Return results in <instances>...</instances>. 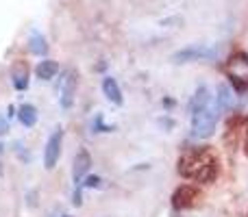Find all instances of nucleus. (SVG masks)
Masks as SVG:
<instances>
[{
    "instance_id": "20",
    "label": "nucleus",
    "mask_w": 248,
    "mask_h": 217,
    "mask_svg": "<svg viewBox=\"0 0 248 217\" xmlns=\"http://www.w3.org/2000/svg\"><path fill=\"white\" fill-rule=\"evenodd\" d=\"M7 130H9V122H7V117H2V115H0V135H4Z\"/></svg>"
},
{
    "instance_id": "8",
    "label": "nucleus",
    "mask_w": 248,
    "mask_h": 217,
    "mask_svg": "<svg viewBox=\"0 0 248 217\" xmlns=\"http://www.w3.org/2000/svg\"><path fill=\"white\" fill-rule=\"evenodd\" d=\"M92 170V157L85 148H81L74 157V165H72V176H74V185L81 187V180L87 176V172Z\"/></svg>"
},
{
    "instance_id": "12",
    "label": "nucleus",
    "mask_w": 248,
    "mask_h": 217,
    "mask_svg": "<svg viewBox=\"0 0 248 217\" xmlns=\"http://www.w3.org/2000/svg\"><path fill=\"white\" fill-rule=\"evenodd\" d=\"M17 117H20L22 126L33 128L35 124H37V109H35L33 104H22V107L17 109Z\"/></svg>"
},
{
    "instance_id": "13",
    "label": "nucleus",
    "mask_w": 248,
    "mask_h": 217,
    "mask_svg": "<svg viewBox=\"0 0 248 217\" xmlns=\"http://www.w3.org/2000/svg\"><path fill=\"white\" fill-rule=\"evenodd\" d=\"M29 50L37 57H44L48 52V42L44 35H39L37 30H33V35L29 37Z\"/></svg>"
},
{
    "instance_id": "4",
    "label": "nucleus",
    "mask_w": 248,
    "mask_h": 217,
    "mask_svg": "<svg viewBox=\"0 0 248 217\" xmlns=\"http://www.w3.org/2000/svg\"><path fill=\"white\" fill-rule=\"evenodd\" d=\"M218 57L216 46H207V43H192L172 55V63H194V61H214Z\"/></svg>"
},
{
    "instance_id": "7",
    "label": "nucleus",
    "mask_w": 248,
    "mask_h": 217,
    "mask_svg": "<svg viewBox=\"0 0 248 217\" xmlns=\"http://www.w3.org/2000/svg\"><path fill=\"white\" fill-rule=\"evenodd\" d=\"M196 200H198V189L194 185H181L172 193V206L174 209H189Z\"/></svg>"
},
{
    "instance_id": "3",
    "label": "nucleus",
    "mask_w": 248,
    "mask_h": 217,
    "mask_svg": "<svg viewBox=\"0 0 248 217\" xmlns=\"http://www.w3.org/2000/svg\"><path fill=\"white\" fill-rule=\"evenodd\" d=\"M224 72L231 78L233 87H235L237 91L248 89V55H244V52L233 55L231 59L227 61V65H224Z\"/></svg>"
},
{
    "instance_id": "10",
    "label": "nucleus",
    "mask_w": 248,
    "mask_h": 217,
    "mask_svg": "<svg viewBox=\"0 0 248 217\" xmlns=\"http://www.w3.org/2000/svg\"><path fill=\"white\" fill-rule=\"evenodd\" d=\"M103 94L107 96V100H109V102H113V104H122L124 102L120 85H118V81H116V78H111V76H105L103 78Z\"/></svg>"
},
{
    "instance_id": "18",
    "label": "nucleus",
    "mask_w": 248,
    "mask_h": 217,
    "mask_svg": "<svg viewBox=\"0 0 248 217\" xmlns=\"http://www.w3.org/2000/svg\"><path fill=\"white\" fill-rule=\"evenodd\" d=\"M159 124H161L163 128H168V130H170V128H174V119H170V117H161V119H159Z\"/></svg>"
},
{
    "instance_id": "17",
    "label": "nucleus",
    "mask_w": 248,
    "mask_h": 217,
    "mask_svg": "<svg viewBox=\"0 0 248 217\" xmlns=\"http://www.w3.org/2000/svg\"><path fill=\"white\" fill-rule=\"evenodd\" d=\"M94 128H96V132H98V128H100V132H111L113 130V126H107V124L103 122V115H98V117H96Z\"/></svg>"
},
{
    "instance_id": "1",
    "label": "nucleus",
    "mask_w": 248,
    "mask_h": 217,
    "mask_svg": "<svg viewBox=\"0 0 248 217\" xmlns=\"http://www.w3.org/2000/svg\"><path fill=\"white\" fill-rule=\"evenodd\" d=\"M179 174L187 180L211 183L218 174V161L209 150H194L179 161Z\"/></svg>"
},
{
    "instance_id": "21",
    "label": "nucleus",
    "mask_w": 248,
    "mask_h": 217,
    "mask_svg": "<svg viewBox=\"0 0 248 217\" xmlns=\"http://www.w3.org/2000/svg\"><path fill=\"white\" fill-rule=\"evenodd\" d=\"M2 148H4V145H2V144H0V152H2Z\"/></svg>"
},
{
    "instance_id": "5",
    "label": "nucleus",
    "mask_w": 248,
    "mask_h": 217,
    "mask_svg": "<svg viewBox=\"0 0 248 217\" xmlns=\"http://www.w3.org/2000/svg\"><path fill=\"white\" fill-rule=\"evenodd\" d=\"M61 145H63V130L55 128L46 141V148H44V167L46 170H55L57 167L59 157H61Z\"/></svg>"
},
{
    "instance_id": "6",
    "label": "nucleus",
    "mask_w": 248,
    "mask_h": 217,
    "mask_svg": "<svg viewBox=\"0 0 248 217\" xmlns=\"http://www.w3.org/2000/svg\"><path fill=\"white\" fill-rule=\"evenodd\" d=\"M77 85H78V78H77V70H68L63 76V83H61V98L59 104L61 109H72L74 107V98H77Z\"/></svg>"
},
{
    "instance_id": "15",
    "label": "nucleus",
    "mask_w": 248,
    "mask_h": 217,
    "mask_svg": "<svg viewBox=\"0 0 248 217\" xmlns=\"http://www.w3.org/2000/svg\"><path fill=\"white\" fill-rule=\"evenodd\" d=\"M233 104V96L229 85H218V109L220 111H229Z\"/></svg>"
},
{
    "instance_id": "9",
    "label": "nucleus",
    "mask_w": 248,
    "mask_h": 217,
    "mask_svg": "<svg viewBox=\"0 0 248 217\" xmlns=\"http://www.w3.org/2000/svg\"><path fill=\"white\" fill-rule=\"evenodd\" d=\"M209 104H211L209 87H207V85H201V87L196 89V94L192 96V100H189V111H192V113H196V111L207 109Z\"/></svg>"
},
{
    "instance_id": "2",
    "label": "nucleus",
    "mask_w": 248,
    "mask_h": 217,
    "mask_svg": "<svg viewBox=\"0 0 248 217\" xmlns=\"http://www.w3.org/2000/svg\"><path fill=\"white\" fill-rule=\"evenodd\" d=\"M218 126V115L211 107L192 113V137L194 139H209Z\"/></svg>"
},
{
    "instance_id": "11",
    "label": "nucleus",
    "mask_w": 248,
    "mask_h": 217,
    "mask_svg": "<svg viewBox=\"0 0 248 217\" xmlns=\"http://www.w3.org/2000/svg\"><path fill=\"white\" fill-rule=\"evenodd\" d=\"M59 72V63L52 59H46V61H39L37 68H35V74H37L39 81H50V78L57 76Z\"/></svg>"
},
{
    "instance_id": "22",
    "label": "nucleus",
    "mask_w": 248,
    "mask_h": 217,
    "mask_svg": "<svg viewBox=\"0 0 248 217\" xmlns=\"http://www.w3.org/2000/svg\"><path fill=\"white\" fill-rule=\"evenodd\" d=\"M61 217H72V215H61Z\"/></svg>"
},
{
    "instance_id": "14",
    "label": "nucleus",
    "mask_w": 248,
    "mask_h": 217,
    "mask_svg": "<svg viewBox=\"0 0 248 217\" xmlns=\"http://www.w3.org/2000/svg\"><path fill=\"white\" fill-rule=\"evenodd\" d=\"M11 81H13V87H16L17 91H24L26 87H29V70H26L24 65H20V68L13 72Z\"/></svg>"
},
{
    "instance_id": "19",
    "label": "nucleus",
    "mask_w": 248,
    "mask_h": 217,
    "mask_svg": "<svg viewBox=\"0 0 248 217\" xmlns=\"http://www.w3.org/2000/svg\"><path fill=\"white\" fill-rule=\"evenodd\" d=\"M72 202H74V206H81L83 204V196H81V189H78V187H77V191H74V200Z\"/></svg>"
},
{
    "instance_id": "16",
    "label": "nucleus",
    "mask_w": 248,
    "mask_h": 217,
    "mask_svg": "<svg viewBox=\"0 0 248 217\" xmlns=\"http://www.w3.org/2000/svg\"><path fill=\"white\" fill-rule=\"evenodd\" d=\"M81 185H85L87 189H98L100 185H103V178H100V176H87L85 183H81Z\"/></svg>"
}]
</instances>
